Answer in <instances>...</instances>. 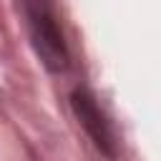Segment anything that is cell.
<instances>
[{
  "label": "cell",
  "mask_w": 161,
  "mask_h": 161,
  "mask_svg": "<svg viewBox=\"0 0 161 161\" xmlns=\"http://www.w3.org/2000/svg\"><path fill=\"white\" fill-rule=\"evenodd\" d=\"M30 38L38 58L48 70H65L68 68V48L53 10V0H25Z\"/></svg>",
  "instance_id": "cell-1"
},
{
  "label": "cell",
  "mask_w": 161,
  "mask_h": 161,
  "mask_svg": "<svg viewBox=\"0 0 161 161\" xmlns=\"http://www.w3.org/2000/svg\"><path fill=\"white\" fill-rule=\"evenodd\" d=\"M70 106H73V113L75 118L80 121V126L86 128V133L91 136V141L96 143V148L106 156H116V138H113V131H111V123L106 121L103 111L98 108L96 98L86 91V88H75L70 93Z\"/></svg>",
  "instance_id": "cell-2"
}]
</instances>
